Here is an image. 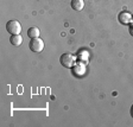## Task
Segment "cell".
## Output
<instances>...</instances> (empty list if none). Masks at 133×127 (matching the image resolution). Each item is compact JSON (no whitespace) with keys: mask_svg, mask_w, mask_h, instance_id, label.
Masks as SVG:
<instances>
[{"mask_svg":"<svg viewBox=\"0 0 133 127\" xmlns=\"http://www.w3.org/2000/svg\"><path fill=\"white\" fill-rule=\"evenodd\" d=\"M6 30H7L8 33H11V35H20V32H22V25L16 19L8 20L7 24H6Z\"/></svg>","mask_w":133,"mask_h":127,"instance_id":"1","label":"cell"},{"mask_svg":"<svg viewBox=\"0 0 133 127\" xmlns=\"http://www.w3.org/2000/svg\"><path fill=\"white\" fill-rule=\"evenodd\" d=\"M29 46H30V50L33 52H41L42 50L44 49V42L38 37L37 38H31Z\"/></svg>","mask_w":133,"mask_h":127,"instance_id":"2","label":"cell"},{"mask_svg":"<svg viewBox=\"0 0 133 127\" xmlns=\"http://www.w3.org/2000/svg\"><path fill=\"white\" fill-rule=\"evenodd\" d=\"M75 61H76V58L71 54H63L59 58V62H61L62 66H64V68H72Z\"/></svg>","mask_w":133,"mask_h":127,"instance_id":"3","label":"cell"},{"mask_svg":"<svg viewBox=\"0 0 133 127\" xmlns=\"http://www.w3.org/2000/svg\"><path fill=\"white\" fill-rule=\"evenodd\" d=\"M118 19H119V23L122 25H128L132 23L133 20V16L131 13H128V12H120L119 16H118Z\"/></svg>","mask_w":133,"mask_h":127,"instance_id":"4","label":"cell"},{"mask_svg":"<svg viewBox=\"0 0 133 127\" xmlns=\"http://www.w3.org/2000/svg\"><path fill=\"white\" fill-rule=\"evenodd\" d=\"M84 7V1L83 0H71V8L75 11H81Z\"/></svg>","mask_w":133,"mask_h":127,"instance_id":"5","label":"cell"},{"mask_svg":"<svg viewBox=\"0 0 133 127\" xmlns=\"http://www.w3.org/2000/svg\"><path fill=\"white\" fill-rule=\"evenodd\" d=\"M10 42H11V44L13 46H19L23 43V38L20 35H12L11 38H10Z\"/></svg>","mask_w":133,"mask_h":127,"instance_id":"6","label":"cell"},{"mask_svg":"<svg viewBox=\"0 0 133 127\" xmlns=\"http://www.w3.org/2000/svg\"><path fill=\"white\" fill-rule=\"evenodd\" d=\"M28 36L30 38H37V37H39V29L35 28V26L30 28L28 30Z\"/></svg>","mask_w":133,"mask_h":127,"instance_id":"7","label":"cell"},{"mask_svg":"<svg viewBox=\"0 0 133 127\" xmlns=\"http://www.w3.org/2000/svg\"><path fill=\"white\" fill-rule=\"evenodd\" d=\"M128 32H130V35L133 37V23L130 25V29H128Z\"/></svg>","mask_w":133,"mask_h":127,"instance_id":"8","label":"cell"},{"mask_svg":"<svg viewBox=\"0 0 133 127\" xmlns=\"http://www.w3.org/2000/svg\"><path fill=\"white\" fill-rule=\"evenodd\" d=\"M131 116L133 118V105H132V107H131Z\"/></svg>","mask_w":133,"mask_h":127,"instance_id":"9","label":"cell"}]
</instances>
